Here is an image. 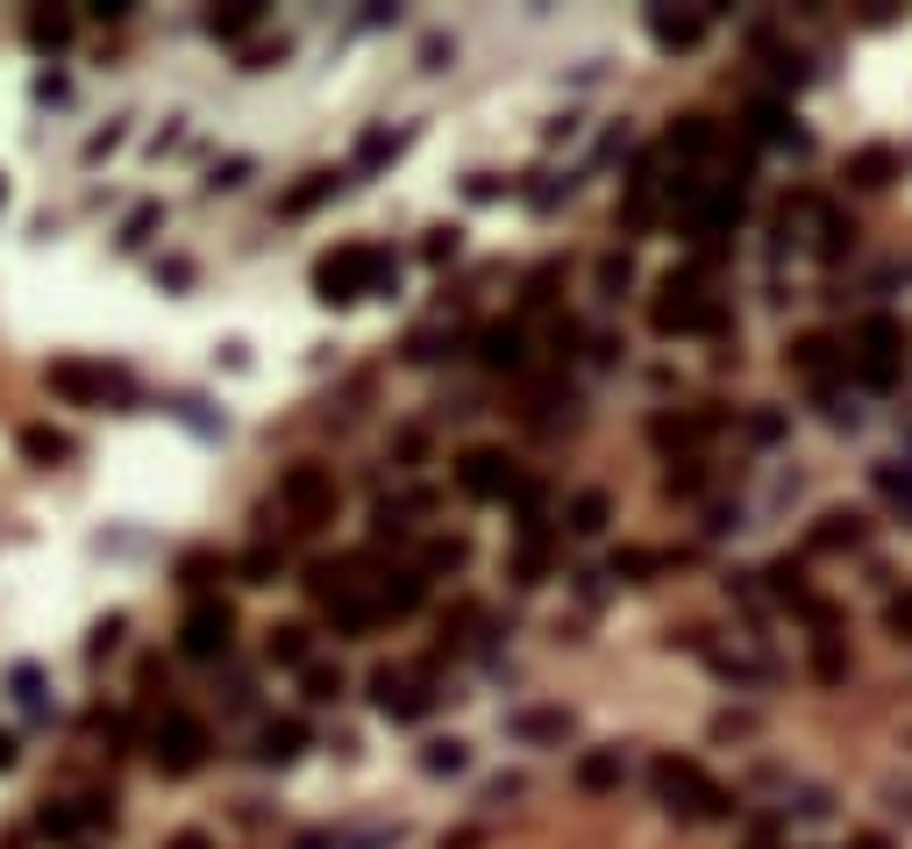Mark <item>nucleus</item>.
Instances as JSON below:
<instances>
[{
    "label": "nucleus",
    "instance_id": "72a5a7b5",
    "mask_svg": "<svg viewBox=\"0 0 912 849\" xmlns=\"http://www.w3.org/2000/svg\"><path fill=\"white\" fill-rule=\"evenodd\" d=\"M150 222H158V207H135V215H129V229H121V243H143Z\"/></svg>",
    "mask_w": 912,
    "mask_h": 849
},
{
    "label": "nucleus",
    "instance_id": "7c9ffc66",
    "mask_svg": "<svg viewBox=\"0 0 912 849\" xmlns=\"http://www.w3.org/2000/svg\"><path fill=\"white\" fill-rule=\"evenodd\" d=\"M856 536H862L856 514H827V528H819V542H827V550H834V542H856Z\"/></svg>",
    "mask_w": 912,
    "mask_h": 849
},
{
    "label": "nucleus",
    "instance_id": "20e7f679",
    "mask_svg": "<svg viewBox=\"0 0 912 849\" xmlns=\"http://www.w3.org/2000/svg\"><path fill=\"white\" fill-rule=\"evenodd\" d=\"M51 393L72 407H108V400H129V378L121 372H100V364H51Z\"/></svg>",
    "mask_w": 912,
    "mask_h": 849
},
{
    "label": "nucleus",
    "instance_id": "ddd939ff",
    "mask_svg": "<svg viewBox=\"0 0 912 849\" xmlns=\"http://www.w3.org/2000/svg\"><path fill=\"white\" fill-rule=\"evenodd\" d=\"M521 357H528L521 329H492V336H485V364H492V372H521Z\"/></svg>",
    "mask_w": 912,
    "mask_h": 849
},
{
    "label": "nucleus",
    "instance_id": "4be33fe9",
    "mask_svg": "<svg viewBox=\"0 0 912 849\" xmlns=\"http://www.w3.org/2000/svg\"><path fill=\"white\" fill-rule=\"evenodd\" d=\"M336 186H343V179H336V172H314V179H307V186H300V193H293V201H285V215H307V207H314V201H328V193H336Z\"/></svg>",
    "mask_w": 912,
    "mask_h": 849
},
{
    "label": "nucleus",
    "instance_id": "c756f323",
    "mask_svg": "<svg viewBox=\"0 0 912 849\" xmlns=\"http://www.w3.org/2000/svg\"><path fill=\"white\" fill-rule=\"evenodd\" d=\"M215 571H221V557H207V550H193V557H186V565H178V579H186V585H207V579H215Z\"/></svg>",
    "mask_w": 912,
    "mask_h": 849
},
{
    "label": "nucleus",
    "instance_id": "6ab92c4d",
    "mask_svg": "<svg viewBox=\"0 0 912 849\" xmlns=\"http://www.w3.org/2000/svg\"><path fill=\"white\" fill-rule=\"evenodd\" d=\"M378 606H386V614H406V606H421V571H400V579H386Z\"/></svg>",
    "mask_w": 912,
    "mask_h": 849
},
{
    "label": "nucleus",
    "instance_id": "f257e3e1",
    "mask_svg": "<svg viewBox=\"0 0 912 849\" xmlns=\"http://www.w3.org/2000/svg\"><path fill=\"white\" fill-rule=\"evenodd\" d=\"M392 271H400L392 250H378V243H343V250H328L322 265H314V293H322L328 308H349V300L378 293Z\"/></svg>",
    "mask_w": 912,
    "mask_h": 849
},
{
    "label": "nucleus",
    "instance_id": "5701e85b",
    "mask_svg": "<svg viewBox=\"0 0 912 849\" xmlns=\"http://www.w3.org/2000/svg\"><path fill=\"white\" fill-rule=\"evenodd\" d=\"M271 664H307V628H271Z\"/></svg>",
    "mask_w": 912,
    "mask_h": 849
},
{
    "label": "nucleus",
    "instance_id": "7ed1b4c3",
    "mask_svg": "<svg viewBox=\"0 0 912 849\" xmlns=\"http://www.w3.org/2000/svg\"><path fill=\"white\" fill-rule=\"evenodd\" d=\"M656 329L663 336H706V329H720V300H706L692 279H671L656 300Z\"/></svg>",
    "mask_w": 912,
    "mask_h": 849
},
{
    "label": "nucleus",
    "instance_id": "39448f33",
    "mask_svg": "<svg viewBox=\"0 0 912 849\" xmlns=\"http://www.w3.org/2000/svg\"><path fill=\"white\" fill-rule=\"evenodd\" d=\"M228 643H236V614H228L221 600H200V606L186 614V628H178V649H186L193 664L228 657Z\"/></svg>",
    "mask_w": 912,
    "mask_h": 849
},
{
    "label": "nucleus",
    "instance_id": "9d476101",
    "mask_svg": "<svg viewBox=\"0 0 912 849\" xmlns=\"http://www.w3.org/2000/svg\"><path fill=\"white\" fill-rule=\"evenodd\" d=\"M279 499H285V507H300V514H322V507H328V472H322V464H300V472H285Z\"/></svg>",
    "mask_w": 912,
    "mask_h": 849
},
{
    "label": "nucleus",
    "instance_id": "393cba45",
    "mask_svg": "<svg viewBox=\"0 0 912 849\" xmlns=\"http://www.w3.org/2000/svg\"><path fill=\"white\" fill-rule=\"evenodd\" d=\"M671 143H677V150H713V121H706V115H684L677 129H671Z\"/></svg>",
    "mask_w": 912,
    "mask_h": 849
},
{
    "label": "nucleus",
    "instance_id": "473e14b6",
    "mask_svg": "<svg viewBox=\"0 0 912 849\" xmlns=\"http://www.w3.org/2000/svg\"><path fill=\"white\" fill-rule=\"evenodd\" d=\"M614 571H628V579H642V571H656V557H649V550H628V557H614Z\"/></svg>",
    "mask_w": 912,
    "mask_h": 849
},
{
    "label": "nucleus",
    "instance_id": "f8f14e48",
    "mask_svg": "<svg viewBox=\"0 0 912 849\" xmlns=\"http://www.w3.org/2000/svg\"><path fill=\"white\" fill-rule=\"evenodd\" d=\"M577 785H585V793H614L620 785V750H591L585 764H577Z\"/></svg>",
    "mask_w": 912,
    "mask_h": 849
},
{
    "label": "nucleus",
    "instance_id": "412c9836",
    "mask_svg": "<svg viewBox=\"0 0 912 849\" xmlns=\"http://www.w3.org/2000/svg\"><path fill=\"white\" fill-rule=\"evenodd\" d=\"M848 179H856V186H884L891 179V150H862V158L848 164Z\"/></svg>",
    "mask_w": 912,
    "mask_h": 849
},
{
    "label": "nucleus",
    "instance_id": "9b49d317",
    "mask_svg": "<svg viewBox=\"0 0 912 849\" xmlns=\"http://www.w3.org/2000/svg\"><path fill=\"white\" fill-rule=\"evenodd\" d=\"M649 29H656L663 51H692V43L706 36V22H698V14H649Z\"/></svg>",
    "mask_w": 912,
    "mask_h": 849
},
{
    "label": "nucleus",
    "instance_id": "f03ea898",
    "mask_svg": "<svg viewBox=\"0 0 912 849\" xmlns=\"http://www.w3.org/2000/svg\"><path fill=\"white\" fill-rule=\"evenodd\" d=\"M656 793L671 799L677 814H727V793L698 764H684V756H663V764H656Z\"/></svg>",
    "mask_w": 912,
    "mask_h": 849
},
{
    "label": "nucleus",
    "instance_id": "2f4dec72",
    "mask_svg": "<svg viewBox=\"0 0 912 849\" xmlns=\"http://www.w3.org/2000/svg\"><path fill=\"white\" fill-rule=\"evenodd\" d=\"M336 692H343V678H336V671H322V664H314V671H307V700H336Z\"/></svg>",
    "mask_w": 912,
    "mask_h": 849
},
{
    "label": "nucleus",
    "instance_id": "a211bd4d",
    "mask_svg": "<svg viewBox=\"0 0 912 849\" xmlns=\"http://www.w3.org/2000/svg\"><path fill=\"white\" fill-rule=\"evenodd\" d=\"M300 742H307V728H300V721L264 728V764H285V756H300Z\"/></svg>",
    "mask_w": 912,
    "mask_h": 849
},
{
    "label": "nucleus",
    "instance_id": "cd10ccee",
    "mask_svg": "<svg viewBox=\"0 0 912 849\" xmlns=\"http://www.w3.org/2000/svg\"><path fill=\"white\" fill-rule=\"evenodd\" d=\"M827 364H834V343H827V336H805V343H799V372H813V378H819Z\"/></svg>",
    "mask_w": 912,
    "mask_h": 849
},
{
    "label": "nucleus",
    "instance_id": "2eb2a0df",
    "mask_svg": "<svg viewBox=\"0 0 912 849\" xmlns=\"http://www.w3.org/2000/svg\"><path fill=\"white\" fill-rule=\"evenodd\" d=\"M22 458H36V464H57V458H72V443H65L57 429H43V421H36V429H22Z\"/></svg>",
    "mask_w": 912,
    "mask_h": 849
},
{
    "label": "nucleus",
    "instance_id": "f704fd0d",
    "mask_svg": "<svg viewBox=\"0 0 912 849\" xmlns=\"http://www.w3.org/2000/svg\"><path fill=\"white\" fill-rule=\"evenodd\" d=\"M891 628H905V635H912V600H899V606H891Z\"/></svg>",
    "mask_w": 912,
    "mask_h": 849
},
{
    "label": "nucleus",
    "instance_id": "b1692460",
    "mask_svg": "<svg viewBox=\"0 0 912 849\" xmlns=\"http://www.w3.org/2000/svg\"><path fill=\"white\" fill-rule=\"evenodd\" d=\"M513 728H521L528 742H556V735H571V714H521Z\"/></svg>",
    "mask_w": 912,
    "mask_h": 849
},
{
    "label": "nucleus",
    "instance_id": "e433bc0d",
    "mask_svg": "<svg viewBox=\"0 0 912 849\" xmlns=\"http://www.w3.org/2000/svg\"><path fill=\"white\" fill-rule=\"evenodd\" d=\"M172 849H207V842H200V836H178V842H172Z\"/></svg>",
    "mask_w": 912,
    "mask_h": 849
},
{
    "label": "nucleus",
    "instance_id": "bb28decb",
    "mask_svg": "<svg viewBox=\"0 0 912 849\" xmlns=\"http://www.w3.org/2000/svg\"><path fill=\"white\" fill-rule=\"evenodd\" d=\"M242 579H250V585H271V579H279V550H271V542H257V550L242 557Z\"/></svg>",
    "mask_w": 912,
    "mask_h": 849
},
{
    "label": "nucleus",
    "instance_id": "4c0bfd02",
    "mask_svg": "<svg viewBox=\"0 0 912 849\" xmlns=\"http://www.w3.org/2000/svg\"><path fill=\"white\" fill-rule=\"evenodd\" d=\"M862 849H884V842H877V836H870V842H862Z\"/></svg>",
    "mask_w": 912,
    "mask_h": 849
},
{
    "label": "nucleus",
    "instance_id": "aec40b11",
    "mask_svg": "<svg viewBox=\"0 0 912 849\" xmlns=\"http://www.w3.org/2000/svg\"><path fill=\"white\" fill-rule=\"evenodd\" d=\"M756 136H770V143H805V136L792 129V121H784V108H770V100H763V108H756Z\"/></svg>",
    "mask_w": 912,
    "mask_h": 849
},
{
    "label": "nucleus",
    "instance_id": "f3484780",
    "mask_svg": "<svg viewBox=\"0 0 912 849\" xmlns=\"http://www.w3.org/2000/svg\"><path fill=\"white\" fill-rule=\"evenodd\" d=\"M606 528V493H577L571 499V536H599Z\"/></svg>",
    "mask_w": 912,
    "mask_h": 849
},
{
    "label": "nucleus",
    "instance_id": "423d86ee",
    "mask_svg": "<svg viewBox=\"0 0 912 849\" xmlns=\"http://www.w3.org/2000/svg\"><path fill=\"white\" fill-rule=\"evenodd\" d=\"M200 756H207V728L193 721V714H164L158 721V764L164 771H178V778H186V771H200Z\"/></svg>",
    "mask_w": 912,
    "mask_h": 849
},
{
    "label": "nucleus",
    "instance_id": "0eeeda50",
    "mask_svg": "<svg viewBox=\"0 0 912 849\" xmlns=\"http://www.w3.org/2000/svg\"><path fill=\"white\" fill-rule=\"evenodd\" d=\"M856 343H862V378H870V386H891V378H899V322H891V314H870Z\"/></svg>",
    "mask_w": 912,
    "mask_h": 849
},
{
    "label": "nucleus",
    "instance_id": "6e6552de",
    "mask_svg": "<svg viewBox=\"0 0 912 849\" xmlns=\"http://www.w3.org/2000/svg\"><path fill=\"white\" fill-rule=\"evenodd\" d=\"M371 700H378V714H386V721H421L435 707V692H421L406 671H392V664H386V671L371 678Z\"/></svg>",
    "mask_w": 912,
    "mask_h": 849
},
{
    "label": "nucleus",
    "instance_id": "58836bf2",
    "mask_svg": "<svg viewBox=\"0 0 912 849\" xmlns=\"http://www.w3.org/2000/svg\"><path fill=\"white\" fill-rule=\"evenodd\" d=\"M0 193H8V186H0Z\"/></svg>",
    "mask_w": 912,
    "mask_h": 849
},
{
    "label": "nucleus",
    "instance_id": "4468645a",
    "mask_svg": "<svg viewBox=\"0 0 912 849\" xmlns=\"http://www.w3.org/2000/svg\"><path fill=\"white\" fill-rule=\"evenodd\" d=\"M257 22H264V8H257V0H236V8H215V14H207V29H215V36H250Z\"/></svg>",
    "mask_w": 912,
    "mask_h": 849
},
{
    "label": "nucleus",
    "instance_id": "dca6fc26",
    "mask_svg": "<svg viewBox=\"0 0 912 849\" xmlns=\"http://www.w3.org/2000/svg\"><path fill=\"white\" fill-rule=\"evenodd\" d=\"M8 686H14V700H22L29 714H51V700H43V671H36V664H14Z\"/></svg>",
    "mask_w": 912,
    "mask_h": 849
},
{
    "label": "nucleus",
    "instance_id": "1a4fd4ad",
    "mask_svg": "<svg viewBox=\"0 0 912 849\" xmlns=\"http://www.w3.org/2000/svg\"><path fill=\"white\" fill-rule=\"evenodd\" d=\"M456 485H464L470 499H499V493H521V479H513V464L499 458V450H470V458L456 464Z\"/></svg>",
    "mask_w": 912,
    "mask_h": 849
},
{
    "label": "nucleus",
    "instance_id": "a878e982",
    "mask_svg": "<svg viewBox=\"0 0 912 849\" xmlns=\"http://www.w3.org/2000/svg\"><path fill=\"white\" fill-rule=\"evenodd\" d=\"M29 36H36L43 51H57V43L72 36V14H29Z\"/></svg>",
    "mask_w": 912,
    "mask_h": 849
},
{
    "label": "nucleus",
    "instance_id": "c85d7f7f",
    "mask_svg": "<svg viewBox=\"0 0 912 849\" xmlns=\"http://www.w3.org/2000/svg\"><path fill=\"white\" fill-rule=\"evenodd\" d=\"M421 764H428L435 778H443V771H464V742H428V756H421Z\"/></svg>",
    "mask_w": 912,
    "mask_h": 849
},
{
    "label": "nucleus",
    "instance_id": "c9c22d12",
    "mask_svg": "<svg viewBox=\"0 0 912 849\" xmlns=\"http://www.w3.org/2000/svg\"><path fill=\"white\" fill-rule=\"evenodd\" d=\"M14 764V735H0V771H8Z\"/></svg>",
    "mask_w": 912,
    "mask_h": 849
}]
</instances>
